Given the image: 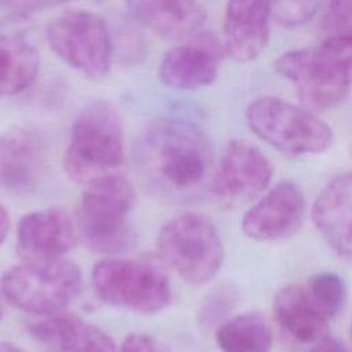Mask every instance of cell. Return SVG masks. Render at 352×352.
<instances>
[{
    "label": "cell",
    "instance_id": "obj_1",
    "mask_svg": "<svg viewBox=\"0 0 352 352\" xmlns=\"http://www.w3.org/2000/svg\"><path fill=\"white\" fill-rule=\"evenodd\" d=\"M135 161L154 192L182 199L192 195L208 177L212 148L197 125L165 118L153 122L142 133Z\"/></svg>",
    "mask_w": 352,
    "mask_h": 352
},
{
    "label": "cell",
    "instance_id": "obj_16",
    "mask_svg": "<svg viewBox=\"0 0 352 352\" xmlns=\"http://www.w3.org/2000/svg\"><path fill=\"white\" fill-rule=\"evenodd\" d=\"M311 214L327 245L352 261V173L331 179L318 194Z\"/></svg>",
    "mask_w": 352,
    "mask_h": 352
},
{
    "label": "cell",
    "instance_id": "obj_18",
    "mask_svg": "<svg viewBox=\"0 0 352 352\" xmlns=\"http://www.w3.org/2000/svg\"><path fill=\"white\" fill-rule=\"evenodd\" d=\"M132 16L164 38H183L204 22L205 12L197 0H128Z\"/></svg>",
    "mask_w": 352,
    "mask_h": 352
},
{
    "label": "cell",
    "instance_id": "obj_7",
    "mask_svg": "<svg viewBox=\"0 0 352 352\" xmlns=\"http://www.w3.org/2000/svg\"><path fill=\"white\" fill-rule=\"evenodd\" d=\"M246 122L256 136L289 155L319 154L333 143L331 128L315 113L274 96L252 102Z\"/></svg>",
    "mask_w": 352,
    "mask_h": 352
},
{
    "label": "cell",
    "instance_id": "obj_21",
    "mask_svg": "<svg viewBox=\"0 0 352 352\" xmlns=\"http://www.w3.org/2000/svg\"><path fill=\"white\" fill-rule=\"evenodd\" d=\"M221 352H270L274 337L267 319L258 312H245L223 322L216 331Z\"/></svg>",
    "mask_w": 352,
    "mask_h": 352
},
{
    "label": "cell",
    "instance_id": "obj_5",
    "mask_svg": "<svg viewBox=\"0 0 352 352\" xmlns=\"http://www.w3.org/2000/svg\"><path fill=\"white\" fill-rule=\"evenodd\" d=\"M80 268L62 257L25 260L1 278L6 298L18 309L34 315H55L81 292Z\"/></svg>",
    "mask_w": 352,
    "mask_h": 352
},
{
    "label": "cell",
    "instance_id": "obj_11",
    "mask_svg": "<svg viewBox=\"0 0 352 352\" xmlns=\"http://www.w3.org/2000/svg\"><path fill=\"white\" fill-rule=\"evenodd\" d=\"M48 170L44 138L23 126L0 135V190L15 195L34 192Z\"/></svg>",
    "mask_w": 352,
    "mask_h": 352
},
{
    "label": "cell",
    "instance_id": "obj_13",
    "mask_svg": "<svg viewBox=\"0 0 352 352\" xmlns=\"http://www.w3.org/2000/svg\"><path fill=\"white\" fill-rule=\"evenodd\" d=\"M78 238V228L70 213L52 206L26 213L16 230V249L23 260L56 258L70 252Z\"/></svg>",
    "mask_w": 352,
    "mask_h": 352
},
{
    "label": "cell",
    "instance_id": "obj_15",
    "mask_svg": "<svg viewBox=\"0 0 352 352\" xmlns=\"http://www.w3.org/2000/svg\"><path fill=\"white\" fill-rule=\"evenodd\" d=\"M271 0H228L224 14V50L239 62L256 59L270 37Z\"/></svg>",
    "mask_w": 352,
    "mask_h": 352
},
{
    "label": "cell",
    "instance_id": "obj_10",
    "mask_svg": "<svg viewBox=\"0 0 352 352\" xmlns=\"http://www.w3.org/2000/svg\"><path fill=\"white\" fill-rule=\"evenodd\" d=\"M272 179V165L263 151L248 140H231L213 176L212 191L228 208L257 198Z\"/></svg>",
    "mask_w": 352,
    "mask_h": 352
},
{
    "label": "cell",
    "instance_id": "obj_8",
    "mask_svg": "<svg viewBox=\"0 0 352 352\" xmlns=\"http://www.w3.org/2000/svg\"><path fill=\"white\" fill-rule=\"evenodd\" d=\"M96 296L114 307L154 314L169 305L172 289L165 270L151 258H104L92 268Z\"/></svg>",
    "mask_w": 352,
    "mask_h": 352
},
{
    "label": "cell",
    "instance_id": "obj_9",
    "mask_svg": "<svg viewBox=\"0 0 352 352\" xmlns=\"http://www.w3.org/2000/svg\"><path fill=\"white\" fill-rule=\"evenodd\" d=\"M45 37L51 50L69 66L89 78L107 76L113 43L104 21L94 12L74 10L52 19Z\"/></svg>",
    "mask_w": 352,
    "mask_h": 352
},
{
    "label": "cell",
    "instance_id": "obj_25",
    "mask_svg": "<svg viewBox=\"0 0 352 352\" xmlns=\"http://www.w3.org/2000/svg\"><path fill=\"white\" fill-rule=\"evenodd\" d=\"M118 352H161V349L154 337L143 333H132L124 338Z\"/></svg>",
    "mask_w": 352,
    "mask_h": 352
},
{
    "label": "cell",
    "instance_id": "obj_2",
    "mask_svg": "<svg viewBox=\"0 0 352 352\" xmlns=\"http://www.w3.org/2000/svg\"><path fill=\"white\" fill-rule=\"evenodd\" d=\"M274 67L294 85L304 107L330 109L352 87V36H330L318 45L287 51Z\"/></svg>",
    "mask_w": 352,
    "mask_h": 352
},
{
    "label": "cell",
    "instance_id": "obj_20",
    "mask_svg": "<svg viewBox=\"0 0 352 352\" xmlns=\"http://www.w3.org/2000/svg\"><path fill=\"white\" fill-rule=\"evenodd\" d=\"M34 45L18 34H0V98L26 89L38 72Z\"/></svg>",
    "mask_w": 352,
    "mask_h": 352
},
{
    "label": "cell",
    "instance_id": "obj_12",
    "mask_svg": "<svg viewBox=\"0 0 352 352\" xmlns=\"http://www.w3.org/2000/svg\"><path fill=\"white\" fill-rule=\"evenodd\" d=\"M305 214V198L293 182H280L243 216L242 230L258 242L280 241L298 231Z\"/></svg>",
    "mask_w": 352,
    "mask_h": 352
},
{
    "label": "cell",
    "instance_id": "obj_19",
    "mask_svg": "<svg viewBox=\"0 0 352 352\" xmlns=\"http://www.w3.org/2000/svg\"><path fill=\"white\" fill-rule=\"evenodd\" d=\"M272 305L279 326L296 341L314 344L329 334V318L315 304L307 286L282 287Z\"/></svg>",
    "mask_w": 352,
    "mask_h": 352
},
{
    "label": "cell",
    "instance_id": "obj_27",
    "mask_svg": "<svg viewBox=\"0 0 352 352\" xmlns=\"http://www.w3.org/2000/svg\"><path fill=\"white\" fill-rule=\"evenodd\" d=\"M309 352H351V351L348 349V346H345L344 342L327 334L323 338L314 342Z\"/></svg>",
    "mask_w": 352,
    "mask_h": 352
},
{
    "label": "cell",
    "instance_id": "obj_17",
    "mask_svg": "<svg viewBox=\"0 0 352 352\" xmlns=\"http://www.w3.org/2000/svg\"><path fill=\"white\" fill-rule=\"evenodd\" d=\"M30 333L48 352H116L104 331L72 314L50 315L30 326Z\"/></svg>",
    "mask_w": 352,
    "mask_h": 352
},
{
    "label": "cell",
    "instance_id": "obj_6",
    "mask_svg": "<svg viewBox=\"0 0 352 352\" xmlns=\"http://www.w3.org/2000/svg\"><path fill=\"white\" fill-rule=\"evenodd\" d=\"M157 248L164 263L195 286L213 279L224 260L216 226L199 213H182L168 220L158 232Z\"/></svg>",
    "mask_w": 352,
    "mask_h": 352
},
{
    "label": "cell",
    "instance_id": "obj_22",
    "mask_svg": "<svg viewBox=\"0 0 352 352\" xmlns=\"http://www.w3.org/2000/svg\"><path fill=\"white\" fill-rule=\"evenodd\" d=\"M307 289L315 304L329 319L336 316L344 308L346 300V287L342 278L337 274H316L309 279Z\"/></svg>",
    "mask_w": 352,
    "mask_h": 352
},
{
    "label": "cell",
    "instance_id": "obj_31",
    "mask_svg": "<svg viewBox=\"0 0 352 352\" xmlns=\"http://www.w3.org/2000/svg\"><path fill=\"white\" fill-rule=\"evenodd\" d=\"M351 334H352V322H351Z\"/></svg>",
    "mask_w": 352,
    "mask_h": 352
},
{
    "label": "cell",
    "instance_id": "obj_23",
    "mask_svg": "<svg viewBox=\"0 0 352 352\" xmlns=\"http://www.w3.org/2000/svg\"><path fill=\"white\" fill-rule=\"evenodd\" d=\"M319 0H271L272 16L283 26L308 22L318 11Z\"/></svg>",
    "mask_w": 352,
    "mask_h": 352
},
{
    "label": "cell",
    "instance_id": "obj_4",
    "mask_svg": "<svg viewBox=\"0 0 352 352\" xmlns=\"http://www.w3.org/2000/svg\"><path fill=\"white\" fill-rule=\"evenodd\" d=\"M124 160L118 110L107 100L87 104L76 118L63 154L66 175L81 183L114 172Z\"/></svg>",
    "mask_w": 352,
    "mask_h": 352
},
{
    "label": "cell",
    "instance_id": "obj_29",
    "mask_svg": "<svg viewBox=\"0 0 352 352\" xmlns=\"http://www.w3.org/2000/svg\"><path fill=\"white\" fill-rule=\"evenodd\" d=\"M0 352H25L21 346L12 344V342H7V341H1L0 342Z\"/></svg>",
    "mask_w": 352,
    "mask_h": 352
},
{
    "label": "cell",
    "instance_id": "obj_26",
    "mask_svg": "<svg viewBox=\"0 0 352 352\" xmlns=\"http://www.w3.org/2000/svg\"><path fill=\"white\" fill-rule=\"evenodd\" d=\"M69 0H0L3 6L16 12H34L59 6Z\"/></svg>",
    "mask_w": 352,
    "mask_h": 352
},
{
    "label": "cell",
    "instance_id": "obj_30",
    "mask_svg": "<svg viewBox=\"0 0 352 352\" xmlns=\"http://www.w3.org/2000/svg\"><path fill=\"white\" fill-rule=\"evenodd\" d=\"M1 315H3V308H1V300H0V319H1Z\"/></svg>",
    "mask_w": 352,
    "mask_h": 352
},
{
    "label": "cell",
    "instance_id": "obj_24",
    "mask_svg": "<svg viewBox=\"0 0 352 352\" xmlns=\"http://www.w3.org/2000/svg\"><path fill=\"white\" fill-rule=\"evenodd\" d=\"M322 26L330 36H352V0H329Z\"/></svg>",
    "mask_w": 352,
    "mask_h": 352
},
{
    "label": "cell",
    "instance_id": "obj_28",
    "mask_svg": "<svg viewBox=\"0 0 352 352\" xmlns=\"http://www.w3.org/2000/svg\"><path fill=\"white\" fill-rule=\"evenodd\" d=\"M11 227V220L7 209L0 204V245L4 242V239L8 235Z\"/></svg>",
    "mask_w": 352,
    "mask_h": 352
},
{
    "label": "cell",
    "instance_id": "obj_3",
    "mask_svg": "<svg viewBox=\"0 0 352 352\" xmlns=\"http://www.w3.org/2000/svg\"><path fill=\"white\" fill-rule=\"evenodd\" d=\"M77 208V228L85 245L103 254L128 250L135 242L129 213L135 202L132 183L114 170L88 183Z\"/></svg>",
    "mask_w": 352,
    "mask_h": 352
},
{
    "label": "cell",
    "instance_id": "obj_14",
    "mask_svg": "<svg viewBox=\"0 0 352 352\" xmlns=\"http://www.w3.org/2000/svg\"><path fill=\"white\" fill-rule=\"evenodd\" d=\"M220 58V44L212 36L202 34L190 44L170 48L161 60L158 74L170 88L198 89L216 80Z\"/></svg>",
    "mask_w": 352,
    "mask_h": 352
}]
</instances>
